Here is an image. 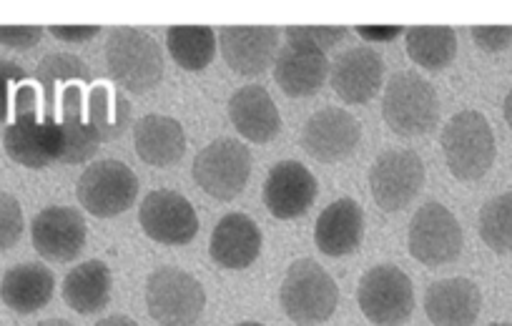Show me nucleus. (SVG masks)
Masks as SVG:
<instances>
[{"mask_svg":"<svg viewBox=\"0 0 512 326\" xmlns=\"http://www.w3.org/2000/svg\"><path fill=\"white\" fill-rule=\"evenodd\" d=\"M141 229L156 244L184 246L199 234L196 209L181 194L169 189L151 191L139 209Z\"/></svg>","mask_w":512,"mask_h":326,"instance_id":"12","label":"nucleus"},{"mask_svg":"<svg viewBox=\"0 0 512 326\" xmlns=\"http://www.w3.org/2000/svg\"><path fill=\"white\" fill-rule=\"evenodd\" d=\"M359 33H362L364 38H392V36H400L402 33V28L397 26V28H390V31H367V28H359Z\"/></svg>","mask_w":512,"mask_h":326,"instance_id":"39","label":"nucleus"},{"mask_svg":"<svg viewBox=\"0 0 512 326\" xmlns=\"http://www.w3.org/2000/svg\"><path fill=\"white\" fill-rule=\"evenodd\" d=\"M146 306L161 326H194L204 314V286L189 271L161 266L146 281Z\"/></svg>","mask_w":512,"mask_h":326,"instance_id":"6","label":"nucleus"},{"mask_svg":"<svg viewBox=\"0 0 512 326\" xmlns=\"http://www.w3.org/2000/svg\"><path fill=\"white\" fill-rule=\"evenodd\" d=\"M359 141H362V126L344 108H322L304 123V151L322 163L344 161L357 151Z\"/></svg>","mask_w":512,"mask_h":326,"instance_id":"13","label":"nucleus"},{"mask_svg":"<svg viewBox=\"0 0 512 326\" xmlns=\"http://www.w3.org/2000/svg\"><path fill=\"white\" fill-rule=\"evenodd\" d=\"M96 326H139V324H136L134 319H128V316H123V314H113V316H108V319L98 321Z\"/></svg>","mask_w":512,"mask_h":326,"instance_id":"38","label":"nucleus"},{"mask_svg":"<svg viewBox=\"0 0 512 326\" xmlns=\"http://www.w3.org/2000/svg\"><path fill=\"white\" fill-rule=\"evenodd\" d=\"M480 236L495 254H512V191L482 206Z\"/></svg>","mask_w":512,"mask_h":326,"instance_id":"31","label":"nucleus"},{"mask_svg":"<svg viewBox=\"0 0 512 326\" xmlns=\"http://www.w3.org/2000/svg\"><path fill=\"white\" fill-rule=\"evenodd\" d=\"M251 174V153L234 138H216L194 161V181L216 201H231L244 191Z\"/></svg>","mask_w":512,"mask_h":326,"instance_id":"9","label":"nucleus"},{"mask_svg":"<svg viewBox=\"0 0 512 326\" xmlns=\"http://www.w3.org/2000/svg\"><path fill=\"white\" fill-rule=\"evenodd\" d=\"M482 294L475 281L442 279L430 284L425 294L427 319L435 326H472L480 316Z\"/></svg>","mask_w":512,"mask_h":326,"instance_id":"17","label":"nucleus"},{"mask_svg":"<svg viewBox=\"0 0 512 326\" xmlns=\"http://www.w3.org/2000/svg\"><path fill=\"white\" fill-rule=\"evenodd\" d=\"M209 251L221 269H246L262 251V231L246 214H229L216 224Z\"/></svg>","mask_w":512,"mask_h":326,"instance_id":"22","label":"nucleus"},{"mask_svg":"<svg viewBox=\"0 0 512 326\" xmlns=\"http://www.w3.org/2000/svg\"><path fill=\"white\" fill-rule=\"evenodd\" d=\"M425 186V163L415 151H384L369 169L372 199L382 211H402Z\"/></svg>","mask_w":512,"mask_h":326,"instance_id":"10","label":"nucleus"},{"mask_svg":"<svg viewBox=\"0 0 512 326\" xmlns=\"http://www.w3.org/2000/svg\"><path fill=\"white\" fill-rule=\"evenodd\" d=\"M347 36V28L342 26H332V28H304V26H297V28H287V41L292 43V46H309V48H317V51L327 53L329 48L337 46L342 38Z\"/></svg>","mask_w":512,"mask_h":326,"instance_id":"33","label":"nucleus"},{"mask_svg":"<svg viewBox=\"0 0 512 326\" xmlns=\"http://www.w3.org/2000/svg\"><path fill=\"white\" fill-rule=\"evenodd\" d=\"M11 126L3 133V148L11 161L26 169H48L61 156V136L53 118H38V93L31 83H21L13 98Z\"/></svg>","mask_w":512,"mask_h":326,"instance_id":"1","label":"nucleus"},{"mask_svg":"<svg viewBox=\"0 0 512 326\" xmlns=\"http://www.w3.org/2000/svg\"><path fill=\"white\" fill-rule=\"evenodd\" d=\"M43 38L41 26H0V46L13 51H28Z\"/></svg>","mask_w":512,"mask_h":326,"instance_id":"36","label":"nucleus"},{"mask_svg":"<svg viewBox=\"0 0 512 326\" xmlns=\"http://www.w3.org/2000/svg\"><path fill=\"white\" fill-rule=\"evenodd\" d=\"M106 66L128 93H146L164 78V56L154 38L139 28H116L106 41Z\"/></svg>","mask_w":512,"mask_h":326,"instance_id":"3","label":"nucleus"},{"mask_svg":"<svg viewBox=\"0 0 512 326\" xmlns=\"http://www.w3.org/2000/svg\"><path fill=\"white\" fill-rule=\"evenodd\" d=\"M470 33H472V41L487 53H500L512 43L510 26H475Z\"/></svg>","mask_w":512,"mask_h":326,"instance_id":"35","label":"nucleus"},{"mask_svg":"<svg viewBox=\"0 0 512 326\" xmlns=\"http://www.w3.org/2000/svg\"><path fill=\"white\" fill-rule=\"evenodd\" d=\"M26 83V71L18 63L0 61V121H6L13 111V86Z\"/></svg>","mask_w":512,"mask_h":326,"instance_id":"34","label":"nucleus"},{"mask_svg":"<svg viewBox=\"0 0 512 326\" xmlns=\"http://www.w3.org/2000/svg\"><path fill=\"white\" fill-rule=\"evenodd\" d=\"M362 314L377 326H400L415 311V289L410 276L392 264L369 269L357 289Z\"/></svg>","mask_w":512,"mask_h":326,"instance_id":"7","label":"nucleus"},{"mask_svg":"<svg viewBox=\"0 0 512 326\" xmlns=\"http://www.w3.org/2000/svg\"><path fill=\"white\" fill-rule=\"evenodd\" d=\"M317 194V179L299 161L277 163L264 184V204H267L269 214L282 221L307 214Z\"/></svg>","mask_w":512,"mask_h":326,"instance_id":"15","label":"nucleus"},{"mask_svg":"<svg viewBox=\"0 0 512 326\" xmlns=\"http://www.w3.org/2000/svg\"><path fill=\"white\" fill-rule=\"evenodd\" d=\"M462 251V226L450 209L437 201L420 206L410 224V254L420 264L445 266Z\"/></svg>","mask_w":512,"mask_h":326,"instance_id":"11","label":"nucleus"},{"mask_svg":"<svg viewBox=\"0 0 512 326\" xmlns=\"http://www.w3.org/2000/svg\"><path fill=\"white\" fill-rule=\"evenodd\" d=\"M51 36L61 38L66 43H83V41H91L93 36L101 33V26H51L48 28Z\"/></svg>","mask_w":512,"mask_h":326,"instance_id":"37","label":"nucleus"},{"mask_svg":"<svg viewBox=\"0 0 512 326\" xmlns=\"http://www.w3.org/2000/svg\"><path fill=\"white\" fill-rule=\"evenodd\" d=\"M447 169L460 181H477L495 163V133L480 111H462L442 128Z\"/></svg>","mask_w":512,"mask_h":326,"instance_id":"2","label":"nucleus"},{"mask_svg":"<svg viewBox=\"0 0 512 326\" xmlns=\"http://www.w3.org/2000/svg\"><path fill=\"white\" fill-rule=\"evenodd\" d=\"M166 46L176 66L204 71L216 53V33L209 26H174L166 31Z\"/></svg>","mask_w":512,"mask_h":326,"instance_id":"29","label":"nucleus"},{"mask_svg":"<svg viewBox=\"0 0 512 326\" xmlns=\"http://www.w3.org/2000/svg\"><path fill=\"white\" fill-rule=\"evenodd\" d=\"M382 116L387 126L400 136H425L440 118V98L435 86L415 71L395 73L384 91Z\"/></svg>","mask_w":512,"mask_h":326,"instance_id":"4","label":"nucleus"},{"mask_svg":"<svg viewBox=\"0 0 512 326\" xmlns=\"http://www.w3.org/2000/svg\"><path fill=\"white\" fill-rule=\"evenodd\" d=\"M329 61L322 51L309 46H292L287 43L277 56L274 66V81L287 96L307 98L314 96L327 81Z\"/></svg>","mask_w":512,"mask_h":326,"instance_id":"23","label":"nucleus"},{"mask_svg":"<svg viewBox=\"0 0 512 326\" xmlns=\"http://www.w3.org/2000/svg\"><path fill=\"white\" fill-rule=\"evenodd\" d=\"M239 326H264V324H259V321H244V324H239Z\"/></svg>","mask_w":512,"mask_h":326,"instance_id":"42","label":"nucleus"},{"mask_svg":"<svg viewBox=\"0 0 512 326\" xmlns=\"http://www.w3.org/2000/svg\"><path fill=\"white\" fill-rule=\"evenodd\" d=\"M282 309L297 326H314L337 311L339 289L332 276L312 259H299L284 276Z\"/></svg>","mask_w":512,"mask_h":326,"instance_id":"5","label":"nucleus"},{"mask_svg":"<svg viewBox=\"0 0 512 326\" xmlns=\"http://www.w3.org/2000/svg\"><path fill=\"white\" fill-rule=\"evenodd\" d=\"M279 31L269 26H229L219 31V46L231 71L256 76L272 66Z\"/></svg>","mask_w":512,"mask_h":326,"instance_id":"16","label":"nucleus"},{"mask_svg":"<svg viewBox=\"0 0 512 326\" xmlns=\"http://www.w3.org/2000/svg\"><path fill=\"white\" fill-rule=\"evenodd\" d=\"M63 299L78 314H96L106 309L111 299V269L98 259L78 264L63 281Z\"/></svg>","mask_w":512,"mask_h":326,"instance_id":"26","label":"nucleus"},{"mask_svg":"<svg viewBox=\"0 0 512 326\" xmlns=\"http://www.w3.org/2000/svg\"><path fill=\"white\" fill-rule=\"evenodd\" d=\"M139 196V179L126 163L98 161L83 171L78 179V201L88 214L98 219H113L136 204Z\"/></svg>","mask_w":512,"mask_h":326,"instance_id":"8","label":"nucleus"},{"mask_svg":"<svg viewBox=\"0 0 512 326\" xmlns=\"http://www.w3.org/2000/svg\"><path fill=\"white\" fill-rule=\"evenodd\" d=\"M36 78L46 93V118L56 121V106L63 88L68 83H86L91 76H88V66L83 58L73 56V53H51L38 63Z\"/></svg>","mask_w":512,"mask_h":326,"instance_id":"30","label":"nucleus"},{"mask_svg":"<svg viewBox=\"0 0 512 326\" xmlns=\"http://www.w3.org/2000/svg\"><path fill=\"white\" fill-rule=\"evenodd\" d=\"M86 116L98 141H116L131 126V103L121 93H113L108 83H96L88 96Z\"/></svg>","mask_w":512,"mask_h":326,"instance_id":"27","label":"nucleus"},{"mask_svg":"<svg viewBox=\"0 0 512 326\" xmlns=\"http://www.w3.org/2000/svg\"><path fill=\"white\" fill-rule=\"evenodd\" d=\"M134 146L141 161H146L149 166H156V169H166V166H171V163H176L184 156V128H181V123L176 118L149 113V116L136 121Z\"/></svg>","mask_w":512,"mask_h":326,"instance_id":"24","label":"nucleus"},{"mask_svg":"<svg viewBox=\"0 0 512 326\" xmlns=\"http://www.w3.org/2000/svg\"><path fill=\"white\" fill-rule=\"evenodd\" d=\"M33 246L48 261L66 264L86 246V221L71 206H48L31 224Z\"/></svg>","mask_w":512,"mask_h":326,"instance_id":"14","label":"nucleus"},{"mask_svg":"<svg viewBox=\"0 0 512 326\" xmlns=\"http://www.w3.org/2000/svg\"><path fill=\"white\" fill-rule=\"evenodd\" d=\"M26 221H23V209L16 196L0 194V254L11 251L21 241Z\"/></svg>","mask_w":512,"mask_h":326,"instance_id":"32","label":"nucleus"},{"mask_svg":"<svg viewBox=\"0 0 512 326\" xmlns=\"http://www.w3.org/2000/svg\"><path fill=\"white\" fill-rule=\"evenodd\" d=\"M364 236V211L354 199H337L319 214L314 226L317 249L327 256H347Z\"/></svg>","mask_w":512,"mask_h":326,"instance_id":"21","label":"nucleus"},{"mask_svg":"<svg viewBox=\"0 0 512 326\" xmlns=\"http://www.w3.org/2000/svg\"><path fill=\"white\" fill-rule=\"evenodd\" d=\"M56 279L43 264H18L0 281V299L16 314H36L51 301Z\"/></svg>","mask_w":512,"mask_h":326,"instance_id":"25","label":"nucleus"},{"mask_svg":"<svg viewBox=\"0 0 512 326\" xmlns=\"http://www.w3.org/2000/svg\"><path fill=\"white\" fill-rule=\"evenodd\" d=\"M487 326H512V324H507V321H497V324H487Z\"/></svg>","mask_w":512,"mask_h":326,"instance_id":"43","label":"nucleus"},{"mask_svg":"<svg viewBox=\"0 0 512 326\" xmlns=\"http://www.w3.org/2000/svg\"><path fill=\"white\" fill-rule=\"evenodd\" d=\"M58 111L61 121L58 123V136H61V163H86L88 158L96 156L101 148L96 131L91 128L83 106V91L78 83H68L58 98Z\"/></svg>","mask_w":512,"mask_h":326,"instance_id":"19","label":"nucleus"},{"mask_svg":"<svg viewBox=\"0 0 512 326\" xmlns=\"http://www.w3.org/2000/svg\"><path fill=\"white\" fill-rule=\"evenodd\" d=\"M229 118L236 131L251 143H267L282 131L277 103L262 86H244L229 98Z\"/></svg>","mask_w":512,"mask_h":326,"instance_id":"20","label":"nucleus"},{"mask_svg":"<svg viewBox=\"0 0 512 326\" xmlns=\"http://www.w3.org/2000/svg\"><path fill=\"white\" fill-rule=\"evenodd\" d=\"M38 326H73V324L66 319H46V321H41Z\"/></svg>","mask_w":512,"mask_h":326,"instance_id":"41","label":"nucleus"},{"mask_svg":"<svg viewBox=\"0 0 512 326\" xmlns=\"http://www.w3.org/2000/svg\"><path fill=\"white\" fill-rule=\"evenodd\" d=\"M407 56L425 71H442L457 53V33L447 26H417L405 31Z\"/></svg>","mask_w":512,"mask_h":326,"instance_id":"28","label":"nucleus"},{"mask_svg":"<svg viewBox=\"0 0 512 326\" xmlns=\"http://www.w3.org/2000/svg\"><path fill=\"white\" fill-rule=\"evenodd\" d=\"M502 111H505V121H507V126L512 128V91L507 93V98H505V108H502Z\"/></svg>","mask_w":512,"mask_h":326,"instance_id":"40","label":"nucleus"},{"mask_svg":"<svg viewBox=\"0 0 512 326\" xmlns=\"http://www.w3.org/2000/svg\"><path fill=\"white\" fill-rule=\"evenodd\" d=\"M382 78V56L374 48L359 46L337 58L332 71V88L342 101L367 103L382 88Z\"/></svg>","mask_w":512,"mask_h":326,"instance_id":"18","label":"nucleus"}]
</instances>
